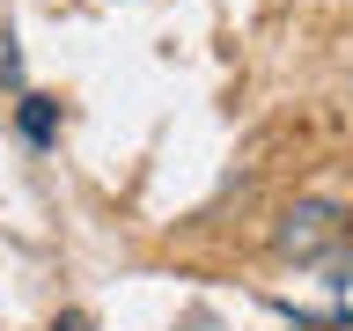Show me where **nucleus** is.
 Wrapping results in <instances>:
<instances>
[{
  "instance_id": "f03ea898",
  "label": "nucleus",
  "mask_w": 353,
  "mask_h": 331,
  "mask_svg": "<svg viewBox=\"0 0 353 331\" xmlns=\"http://www.w3.org/2000/svg\"><path fill=\"white\" fill-rule=\"evenodd\" d=\"M22 132H30V140H44V132H52V103H37V96H30V110H22Z\"/></svg>"
},
{
  "instance_id": "7ed1b4c3",
  "label": "nucleus",
  "mask_w": 353,
  "mask_h": 331,
  "mask_svg": "<svg viewBox=\"0 0 353 331\" xmlns=\"http://www.w3.org/2000/svg\"><path fill=\"white\" fill-rule=\"evenodd\" d=\"M52 331H88V317H59V324H52Z\"/></svg>"
},
{
  "instance_id": "f257e3e1",
  "label": "nucleus",
  "mask_w": 353,
  "mask_h": 331,
  "mask_svg": "<svg viewBox=\"0 0 353 331\" xmlns=\"http://www.w3.org/2000/svg\"><path fill=\"white\" fill-rule=\"evenodd\" d=\"M346 243V214L324 206V199H302V206H287L280 221V258H324Z\"/></svg>"
},
{
  "instance_id": "20e7f679",
  "label": "nucleus",
  "mask_w": 353,
  "mask_h": 331,
  "mask_svg": "<svg viewBox=\"0 0 353 331\" xmlns=\"http://www.w3.org/2000/svg\"><path fill=\"white\" fill-rule=\"evenodd\" d=\"M346 317H353V280H346Z\"/></svg>"
}]
</instances>
